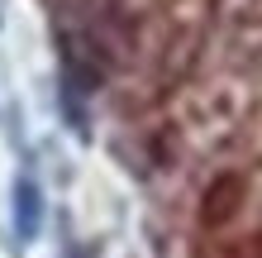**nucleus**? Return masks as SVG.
<instances>
[{"label":"nucleus","instance_id":"f257e3e1","mask_svg":"<svg viewBox=\"0 0 262 258\" xmlns=\"http://www.w3.org/2000/svg\"><path fill=\"white\" fill-rule=\"evenodd\" d=\"M10 215H14V234L19 244H29L38 230H43V187L29 172L14 177V191H10Z\"/></svg>","mask_w":262,"mask_h":258}]
</instances>
